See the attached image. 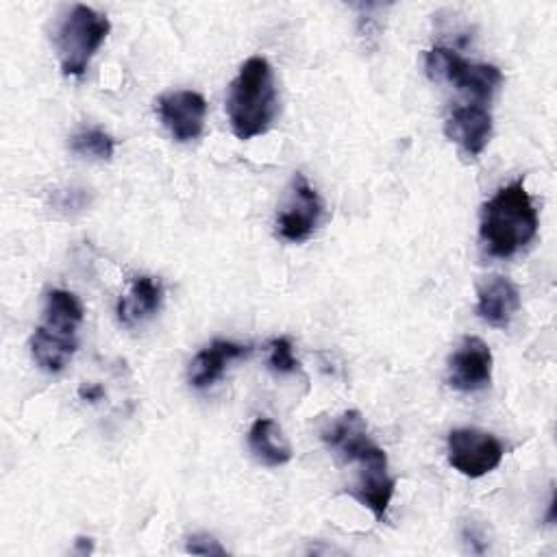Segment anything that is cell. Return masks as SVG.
Here are the masks:
<instances>
[{
	"label": "cell",
	"instance_id": "obj_14",
	"mask_svg": "<svg viewBox=\"0 0 557 557\" xmlns=\"http://www.w3.org/2000/svg\"><path fill=\"white\" fill-rule=\"evenodd\" d=\"M76 346H78L76 335L59 333L44 324H39L30 335L33 361L44 372H50V374L65 370V366L72 361V357L76 352Z\"/></svg>",
	"mask_w": 557,
	"mask_h": 557
},
{
	"label": "cell",
	"instance_id": "obj_8",
	"mask_svg": "<svg viewBox=\"0 0 557 557\" xmlns=\"http://www.w3.org/2000/svg\"><path fill=\"white\" fill-rule=\"evenodd\" d=\"M157 113L176 141H194L205 131L207 100L194 89L165 91L157 98Z\"/></svg>",
	"mask_w": 557,
	"mask_h": 557
},
{
	"label": "cell",
	"instance_id": "obj_10",
	"mask_svg": "<svg viewBox=\"0 0 557 557\" xmlns=\"http://www.w3.org/2000/svg\"><path fill=\"white\" fill-rule=\"evenodd\" d=\"M492 113L476 102L457 104L444 120V135L459 146V150L476 159L492 137Z\"/></svg>",
	"mask_w": 557,
	"mask_h": 557
},
{
	"label": "cell",
	"instance_id": "obj_2",
	"mask_svg": "<svg viewBox=\"0 0 557 557\" xmlns=\"http://www.w3.org/2000/svg\"><path fill=\"white\" fill-rule=\"evenodd\" d=\"M537 228L540 215L522 176L498 187L481 207L479 237L490 257L518 255L537 237Z\"/></svg>",
	"mask_w": 557,
	"mask_h": 557
},
{
	"label": "cell",
	"instance_id": "obj_6",
	"mask_svg": "<svg viewBox=\"0 0 557 557\" xmlns=\"http://www.w3.org/2000/svg\"><path fill=\"white\" fill-rule=\"evenodd\" d=\"M448 463L468 479H479L496 470L503 461V442L483 429L463 426L453 429L446 437Z\"/></svg>",
	"mask_w": 557,
	"mask_h": 557
},
{
	"label": "cell",
	"instance_id": "obj_20",
	"mask_svg": "<svg viewBox=\"0 0 557 557\" xmlns=\"http://www.w3.org/2000/svg\"><path fill=\"white\" fill-rule=\"evenodd\" d=\"M81 394H83V396H85V398H98V396H100V394H102V389H100V387H91V389H87V392H85V389H83V392H81Z\"/></svg>",
	"mask_w": 557,
	"mask_h": 557
},
{
	"label": "cell",
	"instance_id": "obj_18",
	"mask_svg": "<svg viewBox=\"0 0 557 557\" xmlns=\"http://www.w3.org/2000/svg\"><path fill=\"white\" fill-rule=\"evenodd\" d=\"M268 368L274 374H294V372L300 370V363L294 357V348H292L289 337L281 335V337L270 339V344H268Z\"/></svg>",
	"mask_w": 557,
	"mask_h": 557
},
{
	"label": "cell",
	"instance_id": "obj_4",
	"mask_svg": "<svg viewBox=\"0 0 557 557\" xmlns=\"http://www.w3.org/2000/svg\"><path fill=\"white\" fill-rule=\"evenodd\" d=\"M111 30V22L107 15L98 13L87 4H74L70 13L61 20L54 46L63 76L81 78L87 72L89 61L104 44Z\"/></svg>",
	"mask_w": 557,
	"mask_h": 557
},
{
	"label": "cell",
	"instance_id": "obj_19",
	"mask_svg": "<svg viewBox=\"0 0 557 557\" xmlns=\"http://www.w3.org/2000/svg\"><path fill=\"white\" fill-rule=\"evenodd\" d=\"M185 550L194 555H226V548L213 535H207V533L189 535Z\"/></svg>",
	"mask_w": 557,
	"mask_h": 557
},
{
	"label": "cell",
	"instance_id": "obj_13",
	"mask_svg": "<svg viewBox=\"0 0 557 557\" xmlns=\"http://www.w3.org/2000/svg\"><path fill=\"white\" fill-rule=\"evenodd\" d=\"M163 302V285L159 278L141 274L131 281L128 292L117 302V320L124 326H135L152 318Z\"/></svg>",
	"mask_w": 557,
	"mask_h": 557
},
{
	"label": "cell",
	"instance_id": "obj_15",
	"mask_svg": "<svg viewBox=\"0 0 557 557\" xmlns=\"http://www.w3.org/2000/svg\"><path fill=\"white\" fill-rule=\"evenodd\" d=\"M248 448L252 457L268 468L285 466L292 461V455H294L281 426L270 418H257L250 424Z\"/></svg>",
	"mask_w": 557,
	"mask_h": 557
},
{
	"label": "cell",
	"instance_id": "obj_16",
	"mask_svg": "<svg viewBox=\"0 0 557 557\" xmlns=\"http://www.w3.org/2000/svg\"><path fill=\"white\" fill-rule=\"evenodd\" d=\"M83 318H85V309L76 294L61 287H54L46 294L44 322H41L44 326L54 329L59 333L76 335V329L81 326Z\"/></svg>",
	"mask_w": 557,
	"mask_h": 557
},
{
	"label": "cell",
	"instance_id": "obj_3",
	"mask_svg": "<svg viewBox=\"0 0 557 557\" xmlns=\"http://www.w3.org/2000/svg\"><path fill=\"white\" fill-rule=\"evenodd\" d=\"M278 111L274 72L265 57H250L242 63L228 85L226 115L237 139H252L270 131Z\"/></svg>",
	"mask_w": 557,
	"mask_h": 557
},
{
	"label": "cell",
	"instance_id": "obj_17",
	"mask_svg": "<svg viewBox=\"0 0 557 557\" xmlns=\"http://www.w3.org/2000/svg\"><path fill=\"white\" fill-rule=\"evenodd\" d=\"M70 150L78 157H89L98 161H109L115 152V137L100 126L81 128L70 137Z\"/></svg>",
	"mask_w": 557,
	"mask_h": 557
},
{
	"label": "cell",
	"instance_id": "obj_7",
	"mask_svg": "<svg viewBox=\"0 0 557 557\" xmlns=\"http://www.w3.org/2000/svg\"><path fill=\"white\" fill-rule=\"evenodd\" d=\"M324 213V202L302 172L292 176L285 202L276 215V235L285 242L300 244L313 235Z\"/></svg>",
	"mask_w": 557,
	"mask_h": 557
},
{
	"label": "cell",
	"instance_id": "obj_12",
	"mask_svg": "<svg viewBox=\"0 0 557 557\" xmlns=\"http://www.w3.org/2000/svg\"><path fill=\"white\" fill-rule=\"evenodd\" d=\"M252 352L250 344H237L231 339H213L209 346L196 352L189 363L187 379L191 387L205 389L211 387L218 379H222L226 366L235 359H244Z\"/></svg>",
	"mask_w": 557,
	"mask_h": 557
},
{
	"label": "cell",
	"instance_id": "obj_5",
	"mask_svg": "<svg viewBox=\"0 0 557 557\" xmlns=\"http://www.w3.org/2000/svg\"><path fill=\"white\" fill-rule=\"evenodd\" d=\"M424 72L433 83H453L461 94L483 104L503 85V72L492 63H472L450 48L433 46L424 54Z\"/></svg>",
	"mask_w": 557,
	"mask_h": 557
},
{
	"label": "cell",
	"instance_id": "obj_1",
	"mask_svg": "<svg viewBox=\"0 0 557 557\" xmlns=\"http://www.w3.org/2000/svg\"><path fill=\"white\" fill-rule=\"evenodd\" d=\"M320 437L342 463L355 466L350 496L368 507L376 520H385L396 476H392L387 453L372 440L361 411L348 409L339 413L320 431Z\"/></svg>",
	"mask_w": 557,
	"mask_h": 557
},
{
	"label": "cell",
	"instance_id": "obj_9",
	"mask_svg": "<svg viewBox=\"0 0 557 557\" xmlns=\"http://www.w3.org/2000/svg\"><path fill=\"white\" fill-rule=\"evenodd\" d=\"M492 363L494 357L490 346L481 337L468 335L448 357L446 383L463 394L485 389L492 381Z\"/></svg>",
	"mask_w": 557,
	"mask_h": 557
},
{
	"label": "cell",
	"instance_id": "obj_11",
	"mask_svg": "<svg viewBox=\"0 0 557 557\" xmlns=\"http://www.w3.org/2000/svg\"><path fill=\"white\" fill-rule=\"evenodd\" d=\"M476 315L494 326L507 329L516 313L520 311V289L518 285L500 274L485 278L476 289Z\"/></svg>",
	"mask_w": 557,
	"mask_h": 557
}]
</instances>
